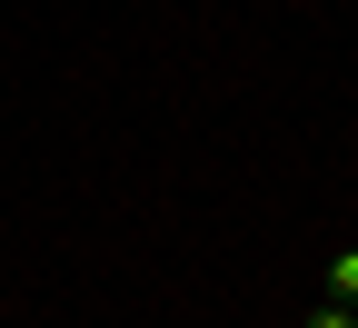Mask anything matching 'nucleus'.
Masks as SVG:
<instances>
[{
    "mask_svg": "<svg viewBox=\"0 0 358 328\" xmlns=\"http://www.w3.org/2000/svg\"><path fill=\"white\" fill-rule=\"evenodd\" d=\"M329 299H338V308H358V249H338V259H329Z\"/></svg>",
    "mask_w": 358,
    "mask_h": 328,
    "instance_id": "nucleus-1",
    "label": "nucleus"
},
{
    "mask_svg": "<svg viewBox=\"0 0 358 328\" xmlns=\"http://www.w3.org/2000/svg\"><path fill=\"white\" fill-rule=\"evenodd\" d=\"M308 328H358V308H338V299H329L319 318H308Z\"/></svg>",
    "mask_w": 358,
    "mask_h": 328,
    "instance_id": "nucleus-2",
    "label": "nucleus"
}]
</instances>
